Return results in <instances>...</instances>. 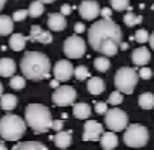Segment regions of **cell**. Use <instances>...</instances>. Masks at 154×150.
<instances>
[{
    "label": "cell",
    "instance_id": "1",
    "mask_svg": "<svg viewBox=\"0 0 154 150\" xmlns=\"http://www.w3.org/2000/svg\"><path fill=\"white\" fill-rule=\"evenodd\" d=\"M20 68L24 78L32 81H41L51 75V62L39 51H27L20 62Z\"/></svg>",
    "mask_w": 154,
    "mask_h": 150
},
{
    "label": "cell",
    "instance_id": "2",
    "mask_svg": "<svg viewBox=\"0 0 154 150\" xmlns=\"http://www.w3.org/2000/svg\"><path fill=\"white\" fill-rule=\"evenodd\" d=\"M106 39H112L117 44L123 41V32L120 26L111 18H102L88 29V44L94 51L99 50L100 44Z\"/></svg>",
    "mask_w": 154,
    "mask_h": 150
},
{
    "label": "cell",
    "instance_id": "3",
    "mask_svg": "<svg viewBox=\"0 0 154 150\" xmlns=\"http://www.w3.org/2000/svg\"><path fill=\"white\" fill-rule=\"evenodd\" d=\"M52 114L42 104H29L26 107V125L36 134H45L51 129Z\"/></svg>",
    "mask_w": 154,
    "mask_h": 150
},
{
    "label": "cell",
    "instance_id": "4",
    "mask_svg": "<svg viewBox=\"0 0 154 150\" xmlns=\"http://www.w3.org/2000/svg\"><path fill=\"white\" fill-rule=\"evenodd\" d=\"M27 125L20 116L6 114L0 119V137L5 141H18L26 134Z\"/></svg>",
    "mask_w": 154,
    "mask_h": 150
},
{
    "label": "cell",
    "instance_id": "5",
    "mask_svg": "<svg viewBox=\"0 0 154 150\" xmlns=\"http://www.w3.org/2000/svg\"><path fill=\"white\" fill-rule=\"evenodd\" d=\"M138 80H139V75H138V71L133 69V68H120L114 77V84L117 87V90H120L121 93L124 95H132L136 84H138Z\"/></svg>",
    "mask_w": 154,
    "mask_h": 150
},
{
    "label": "cell",
    "instance_id": "6",
    "mask_svg": "<svg viewBox=\"0 0 154 150\" xmlns=\"http://www.w3.org/2000/svg\"><path fill=\"white\" fill-rule=\"evenodd\" d=\"M126 132L123 135V141L126 146L129 147H144L147 146L150 135H148V129L142 125H130L126 126Z\"/></svg>",
    "mask_w": 154,
    "mask_h": 150
},
{
    "label": "cell",
    "instance_id": "7",
    "mask_svg": "<svg viewBox=\"0 0 154 150\" xmlns=\"http://www.w3.org/2000/svg\"><path fill=\"white\" fill-rule=\"evenodd\" d=\"M129 123V117L127 114L123 111V110H118V108H112V110H106L105 113V125L109 131L112 132H121L126 129Z\"/></svg>",
    "mask_w": 154,
    "mask_h": 150
},
{
    "label": "cell",
    "instance_id": "8",
    "mask_svg": "<svg viewBox=\"0 0 154 150\" xmlns=\"http://www.w3.org/2000/svg\"><path fill=\"white\" fill-rule=\"evenodd\" d=\"M85 51H87V44L78 35L69 36L63 44V53L69 59H79L85 54Z\"/></svg>",
    "mask_w": 154,
    "mask_h": 150
},
{
    "label": "cell",
    "instance_id": "9",
    "mask_svg": "<svg viewBox=\"0 0 154 150\" xmlns=\"http://www.w3.org/2000/svg\"><path fill=\"white\" fill-rule=\"evenodd\" d=\"M52 102L58 107H67V105H73L76 99V90L70 86H58L54 89L52 93Z\"/></svg>",
    "mask_w": 154,
    "mask_h": 150
},
{
    "label": "cell",
    "instance_id": "10",
    "mask_svg": "<svg viewBox=\"0 0 154 150\" xmlns=\"http://www.w3.org/2000/svg\"><path fill=\"white\" fill-rule=\"evenodd\" d=\"M52 74H54V78L55 80H58L60 83H66L73 75V66H72L70 62H67L64 59L63 60H58L54 65V68H52Z\"/></svg>",
    "mask_w": 154,
    "mask_h": 150
},
{
    "label": "cell",
    "instance_id": "11",
    "mask_svg": "<svg viewBox=\"0 0 154 150\" xmlns=\"http://www.w3.org/2000/svg\"><path fill=\"white\" fill-rule=\"evenodd\" d=\"M79 15L87 20V21H91V20H96L99 17V12H100V6L97 2H93V0H84L79 3Z\"/></svg>",
    "mask_w": 154,
    "mask_h": 150
},
{
    "label": "cell",
    "instance_id": "12",
    "mask_svg": "<svg viewBox=\"0 0 154 150\" xmlns=\"http://www.w3.org/2000/svg\"><path fill=\"white\" fill-rule=\"evenodd\" d=\"M102 132H103V126L99 122H96V120H87L84 123L82 140L84 141H99Z\"/></svg>",
    "mask_w": 154,
    "mask_h": 150
},
{
    "label": "cell",
    "instance_id": "13",
    "mask_svg": "<svg viewBox=\"0 0 154 150\" xmlns=\"http://www.w3.org/2000/svg\"><path fill=\"white\" fill-rule=\"evenodd\" d=\"M32 42H39V44H51L52 42V35L51 32L42 30L41 26H32L30 27V36L27 38Z\"/></svg>",
    "mask_w": 154,
    "mask_h": 150
},
{
    "label": "cell",
    "instance_id": "14",
    "mask_svg": "<svg viewBox=\"0 0 154 150\" xmlns=\"http://www.w3.org/2000/svg\"><path fill=\"white\" fill-rule=\"evenodd\" d=\"M47 24H48L50 30H52V32H61V30L66 29V17L63 14H60V12L58 14L52 12V14L48 15Z\"/></svg>",
    "mask_w": 154,
    "mask_h": 150
},
{
    "label": "cell",
    "instance_id": "15",
    "mask_svg": "<svg viewBox=\"0 0 154 150\" xmlns=\"http://www.w3.org/2000/svg\"><path fill=\"white\" fill-rule=\"evenodd\" d=\"M151 59V54L150 50L145 48V47H141V48H136L132 53V62L136 65V66H145Z\"/></svg>",
    "mask_w": 154,
    "mask_h": 150
},
{
    "label": "cell",
    "instance_id": "16",
    "mask_svg": "<svg viewBox=\"0 0 154 150\" xmlns=\"http://www.w3.org/2000/svg\"><path fill=\"white\" fill-rule=\"evenodd\" d=\"M88 81H87V90H88V93L90 95H100L102 92H105V89H106V86H105V81H103L102 78H99V77H88L87 78Z\"/></svg>",
    "mask_w": 154,
    "mask_h": 150
},
{
    "label": "cell",
    "instance_id": "17",
    "mask_svg": "<svg viewBox=\"0 0 154 150\" xmlns=\"http://www.w3.org/2000/svg\"><path fill=\"white\" fill-rule=\"evenodd\" d=\"M52 140L58 149H67L72 143V131H57Z\"/></svg>",
    "mask_w": 154,
    "mask_h": 150
},
{
    "label": "cell",
    "instance_id": "18",
    "mask_svg": "<svg viewBox=\"0 0 154 150\" xmlns=\"http://www.w3.org/2000/svg\"><path fill=\"white\" fill-rule=\"evenodd\" d=\"M99 141H100L102 149H105V150H112V149H115V147L118 146L117 134L112 132V131H109V132H102Z\"/></svg>",
    "mask_w": 154,
    "mask_h": 150
},
{
    "label": "cell",
    "instance_id": "19",
    "mask_svg": "<svg viewBox=\"0 0 154 150\" xmlns=\"http://www.w3.org/2000/svg\"><path fill=\"white\" fill-rule=\"evenodd\" d=\"M17 71V63L9 59V57H3L0 59V77H12Z\"/></svg>",
    "mask_w": 154,
    "mask_h": 150
},
{
    "label": "cell",
    "instance_id": "20",
    "mask_svg": "<svg viewBox=\"0 0 154 150\" xmlns=\"http://www.w3.org/2000/svg\"><path fill=\"white\" fill-rule=\"evenodd\" d=\"M91 114V107L85 102L73 104V116L79 120H87Z\"/></svg>",
    "mask_w": 154,
    "mask_h": 150
},
{
    "label": "cell",
    "instance_id": "21",
    "mask_svg": "<svg viewBox=\"0 0 154 150\" xmlns=\"http://www.w3.org/2000/svg\"><path fill=\"white\" fill-rule=\"evenodd\" d=\"M118 50H120V48H118V44H117L115 41L106 39V41H103L102 44H100L97 53H102L103 56H106V57H112V56H115V54L118 53Z\"/></svg>",
    "mask_w": 154,
    "mask_h": 150
},
{
    "label": "cell",
    "instance_id": "22",
    "mask_svg": "<svg viewBox=\"0 0 154 150\" xmlns=\"http://www.w3.org/2000/svg\"><path fill=\"white\" fill-rule=\"evenodd\" d=\"M17 104H18V99H17L15 95H11V93L3 95V93H2V96H0V108H2L3 111H6V113L12 111V110L17 107Z\"/></svg>",
    "mask_w": 154,
    "mask_h": 150
},
{
    "label": "cell",
    "instance_id": "23",
    "mask_svg": "<svg viewBox=\"0 0 154 150\" xmlns=\"http://www.w3.org/2000/svg\"><path fill=\"white\" fill-rule=\"evenodd\" d=\"M26 42H27V38L21 33H14L9 38V47L14 51H23L26 48Z\"/></svg>",
    "mask_w": 154,
    "mask_h": 150
},
{
    "label": "cell",
    "instance_id": "24",
    "mask_svg": "<svg viewBox=\"0 0 154 150\" xmlns=\"http://www.w3.org/2000/svg\"><path fill=\"white\" fill-rule=\"evenodd\" d=\"M14 32V20L8 15H0V36H8Z\"/></svg>",
    "mask_w": 154,
    "mask_h": 150
},
{
    "label": "cell",
    "instance_id": "25",
    "mask_svg": "<svg viewBox=\"0 0 154 150\" xmlns=\"http://www.w3.org/2000/svg\"><path fill=\"white\" fill-rule=\"evenodd\" d=\"M12 149L14 150H47V146H44L39 141H20Z\"/></svg>",
    "mask_w": 154,
    "mask_h": 150
},
{
    "label": "cell",
    "instance_id": "26",
    "mask_svg": "<svg viewBox=\"0 0 154 150\" xmlns=\"http://www.w3.org/2000/svg\"><path fill=\"white\" fill-rule=\"evenodd\" d=\"M138 104L144 110H153L154 108V95L151 92H145L138 98Z\"/></svg>",
    "mask_w": 154,
    "mask_h": 150
},
{
    "label": "cell",
    "instance_id": "27",
    "mask_svg": "<svg viewBox=\"0 0 154 150\" xmlns=\"http://www.w3.org/2000/svg\"><path fill=\"white\" fill-rule=\"evenodd\" d=\"M44 11H45V6H44V3H42L41 0H35V2H32L30 6H29V9H27L29 17H32V18H38V17H41V15L44 14Z\"/></svg>",
    "mask_w": 154,
    "mask_h": 150
},
{
    "label": "cell",
    "instance_id": "28",
    "mask_svg": "<svg viewBox=\"0 0 154 150\" xmlns=\"http://www.w3.org/2000/svg\"><path fill=\"white\" fill-rule=\"evenodd\" d=\"M123 21H124V24L127 27H133V26H138L139 23H142V15H136L133 12H127V14H124Z\"/></svg>",
    "mask_w": 154,
    "mask_h": 150
},
{
    "label": "cell",
    "instance_id": "29",
    "mask_svg": "<svg viewBox=\"0 0 154 150\" xmlns=\"http://www.w3.org/2000/svg\"><path fill=\"white\" fill-rule=\"evenodd\" d=\"M73 75H75V78H76V80L84 81V80H87L91 74H90V71H88V68H87V66L79 65V66L73 68Z\"/></svg>",
    "mask_w": 154,
    "mask_h": 150
},
{
    "label": "cell",
    "instance_id": "30",
    "mask_svg": "<svg viewBox=\"0 0 154 150\" xmlns=\"http://www.w3.org/2000/svg\"><path fill=\"white\" fill-rule=\"evenodd\" d=\"M94 68L99 72H106L111 68V62H109V59L106 56L105 57H96L94 59Z\"/></svg>",
    "mask_w": 154,
    "mask_h": 150
},
{
    "label": "cell",
    "instance_id": "31",
    "mask_svg": "<svg viewBox=\"0 0 154 150\" xmlns=\"http://www.w3.org/2000/svg\"><path fill=\"white\" fill-rule=\"evenodd\" d=\"M9 86H11L14 90H23V89L26 87V78H24V77H20V75H12Z\"/></svg>",
    "mask_w": 154,
    "mask_h": 150
},
{
    "label": "cell",
    "instance_id": "32",
    "mask_svg": "<svg viewBox=\"0 0 154 150\" xmlns=\"http://www.w3.org/2000/svg\"><path fill=\"white\" fill-rule=\"evenodd\" d=\"M111 6H112L114 11L121 12V11L129 9L130 8V3H129V0H111Z\"/></svg>",
    "mask_w": 154,
    "mask_h": 150
},
{
    "label": "cell",
    "instance_id": "33",
    "mask_svg": "<svg viewBox=\"0 0 154 150\" xmlns=\"http://www.w3.org/2000/svg\"><path fill=\"white\" fill-rule=\"evenodd\" d=\"M121 102H123V93H121L120 90L112 92V93L109 95V98H108V104H111V105H114V107L120 105Z\"/></svg>",
    "mask_w": 154,
    "mask_h": 150
},
{
    "label": "cell",
    "instance_id": "34",
    "mask_svg": "<svg viewBox=\"0 0 154 150\" xmlns=\"http://www.w3.org/2000/svg\"><path fill=\"white\" fill-rule=\"evenodd\" d=\"M148 36H150V33H148L147 30L141 29V30H138V32L135 33L133 39H135L136 42H139V44H145V42H148Z\"/></svg>",
    "mask_w": 154,
    "mask_h": 150
},
{
    "label": "cell",
    "instance_id": "35",
    "mask_svg": "<svg viewBox=\"0 0 154 150\" xmlns=\"http://www.w3.org/2000/svg\"><path fill=\"white\" fill-rule=\"evenodd\" d=\"M27 17H29L27 9H18V11H15V12H14L12 20H14V21H23V20H26Z\"/></svg>",
    "mask_w": 154,
    "mask_h": 150
},
{
    "label": "cell",
    "instance_id": "36",
    "mask_svg": "<svg viewBox=\"0 0 154 150\" xmlns=\"http://www.w3.org/2000/svg\"><path fill=\"white\" fill-rule=\"evenodd\" d=\"M138 75H139V78H142V80H151V77H153V71H151L150 68H147V66H142V68L139 69Z\"/></svg>",
    "mask_w": 154,
    "mask_h": 150
},
{
    "label": "cell",
    "instance_id": "37",
    "mask_svg": "<svg viewBox=\"0 0 154 150\" xmlns=\"http://www.w3.org/2000/svg\"><path fill=\"white\" fill-rule=\"evenodd\" d=\"M106 110H108V105L105 104V102H97L96 105H94V111L97 113V114H105L106 113Z\"/></svg>",
    "mask_w": 154,
    "mask_h": 150
},
{
    "label": "cell",
    "instance_id": "38",
    "mask_svg": "<svg viewBox=\"0 0 154 150\" xmlns=\"http://www.w3.org/2000/svg\"><path fill=\"white\" fill-rule=\"evenodd\" d=\"M63 126H64V122L63 120H52L51 129H54V131H61Z\"/></svg>",
    "mask_w": 154,
    "mask_h": 150
},
{
    "label": "cell",
    "instance_id": "39",
    "mask_svg": "<svg viewBox=\"0 0 154 150\" xmlns=\"http://www.w3.org/2000/svg\"><path fill=\"white\" fill-rule=\"evenodd\" d=\"M70 12H72V8H70L69 5H63V6L60 8V14H63L64 17H66V15H69Z\"/></svg>",
    "mask_w": 154,
    "mask_h": 150
},
{
    "label": "cell",
    "instance_id": "40",
    "mask_svg": "<svg viewBox=\"0 0 154 150\" xmlns=\"http://www.w3.org/2000/svg\"><path fill=\"white\" fill-rule=\"evenodd\" d=\"M99 15H102L103 18H111V9L109 8H103V9H100Z\"/></svg>",
    "mask_w": 154,
    "mask_h": 150
},
{
    "label": "cell",
    "instance_id": "41",
    "mask_svg": "<svg viewBox=\"0 0 154 150\" xmlns=\"http://www.w3.org/2000/svg\"><path fill=\"white\" fill-rule=\"evenodd\" d=\"M73 29H75V32H76V33H82V32L85 30V27H84V24H82V23H75Z\"/></svg>",
    "mask_w": 154,
    "mask_h": 150
},
{
    "label": "cell",
    "instance_id": "42",
    "mask_svg": "<svg viewBox=\"0 0 154 150\" xmlns=\"http://www.w3.org/2000/svg\"><path fill=\"white\" fill-rule=\"evenodd\" d=\"M50 86H51L52 89H55V87H58V86H60V81L54 78V80H51V84H50Z\"/></svg>",
    "mask_w": 154,
    "mask_h": 150
},
{
    "label": "cell",
    "instance_id": "43",
    "mask_svg": "<svg viewBox=\"0 0 154 150\" xmlns=\"http://www.w3.org/2000/svg\"><path fill=\"white\" fill-rule=\"evenodd\" d=\"M148 42L151 45V50H154V32L151 33V36H148Z\"/></svg>",
    "mask_w": 154,
    "mask_h": 150
},
{
    "label": "cell",
    "instance_id": "44",
    "mask_svg": "<svg viewBox=\"0 0 154 150\" xmlns=\"http://www.w3.org/2000/svg\"><path fill=\"white\" fill-rule=\"evenodd\" d=\"M6 2H8V0H0V12H2V9L5 8V5H6Z\"/></svg>",
    "mask_w": 154,
    "mask_h": 150
},
{
    "label": "cell",
    "instance_id": "45",
    "mask_svg": "<svg viewBox=\"0 0 154 150\" xmlns=\"http://www.w3.org/2000/svg\"><path fill=\"white\" fill-rule=\"evenodd\" d=\"M41 2H42V3H54L55 0H41Z\"/></svg>",
    "mask_w": 154,
    "mask_h": 150
},
{
    "label": "cell",
    "instance_id": "46",
    "mask_svg": "<svg viewBox=\"0 0 154 150\" xmlns=\"http://www.w3.org/2000/svg\"><path fill=\"white\" fill-rule=\"evenodd\" d=\"M0 150H6V146L3 143H0Z\"/></svg>",
    "mask_w": 154,
    "mask_h": 150
},
{
    "label": "cell",
    "instance_id": "47",
    "mask_svg": "<svg viewBox=\"0 0 154 150\" xmlns=\"http://www.w3.org/2000/svg\"><path fill=\"white\" fill-rule=\"evenodd\" d=\"M2 93H3V86H2V83H0V96H2Z\"/></svg>",
    "mask_w": 154,
    "mask_h": 150
},
{
    "label": "cell",
    "instance_id": "48",
    "mask_svg": "<svg viewBox=\"0 0 154 150\" xmlns=\"http://www.w3.org/2000/svg\"><path fill=\"white\" fill-rule=\"evenodd\" d=\"M153 9H154V5H153Z\"/></svg>",
    "mask_w": 154,
    "mask_h": 150
}]
</instances>
